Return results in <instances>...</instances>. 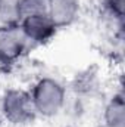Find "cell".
Instances as JSON below:
<instances>
[{"instance_id":"1","label":"cell","mask_w":125,"mask_h":127,"mask_svg":"<svg viewBox=\"0 0 125 127\" xmlns=\"http://www.w3.org/2000/svg\"><path fill=\"white\" fill-rule=\"evenodd\" d=\"M32 103L37 115L52 118L56 117L65 106L66 89L62 83L53 77H41L32 84L31 90Z\"/></svg>"},{"instance_id":"2","label":"cell","mask_w":125,"mask_h":127,"mask_svg":"<svg viewBox=\"0 0 125 127\" xmlns=\"http://www.w3.org/2000/svg\"><path fill=\"white\" fill-rule=\"evenodd\" d=\"M0 108L4 120L13 126H27L37 118L30 90L21 87L7 89L1 96Z\"/></svg>"},{"instance_id":"3","label":"cell","mask_w":125,"mask_h":127,"mask_svg":"<svg viewBox=\"0 0 125 127\" xmlns=\"http://www.w3.org/2000/svg\"><path fill=\"white\" fill-rule=\"evenodd\" d=\"M31 47L19 24H4L0 28V65L16 64Z\"/></svg>"},{"instance_id":"4","label":"cell","mask_w":125,"mask_h":127,"mask_svg":"<svg viewBox=\"0 0 125 127\" xmlns=\"http://www.w3.org/2000/svg\"><path fill=\"white\" fill-rule=\"evenodd\" d=\"M21 30L27 40L32 46H41L50 41L58 31L56 25L50 19L49 15H34V16H27L18 21Z\"/></svg>"},{"instance_id":"5","label":"cell","mask_w":125,"mask_h":127,"mask_svg":"<svg viewBox=\"0 0 125 127\" xmlns=\"http://www.w3.org/2000/svg\"><path fill=\"white\" fill-rule=\"evenodd\" d=\"M81 3L80 0H50L49 16L56 25V28H63L72 25L80 15Z\"/></svg>"},{"instance_id":"6","label":"cell","mask_w":125,"mask_h":127,"mask_svg":"<svg viewBox=\"0 0 125 127\" xmlns=\"http://www.w3.org/2000/svg\"><path fill=\"white\" fill-rule=\"evenodd\" d=\"M103 121L106 127H125V102L122 92L115 93L106 103Z\"/></svg>"},{"instance_id":"7","label":"cell","mask_w":125,"mask_h":127,"mask_svg":"<svg viewBox=\"0 0 125 127\" xmlns=\"http://www.w3.org/2000/svg\"><path fill=\"white\" fill-rule=\"evenodd\" d=\"M50 0H19L18 21L34 15H49Z\"/></svg>"},{"instance_id":"8","label":"cell","mask_w":125,"mask_h":127,"mask_svg":"<svg viewBox=\"0 0 125 127\" xmlns=\"http://www.w3.org/2000/svg\"><path fill=\"white\" fill-rule=\"evenodd\" d=\"M18 4L19 0H0V19L3 25L18 22Z\"/></svg>"},{"instance_id":"9","label":"cell","mask_w":125,"mask_h":127,"mask_svg":"<svg viewBox=\"0 0 125 127\" xmlns=\"http://www.w3.org/2000/svg\"><path fill=\"white\" fill-rule=\"evenodd\" d=\"M107 16L113 19V22H122L124 19V0H100Z\"/></svg>"}]
</instances>
